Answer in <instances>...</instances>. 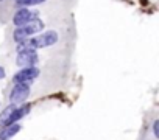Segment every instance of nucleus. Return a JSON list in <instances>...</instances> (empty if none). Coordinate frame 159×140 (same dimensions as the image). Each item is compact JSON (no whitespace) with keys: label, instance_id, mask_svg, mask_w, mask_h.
<instances>
[{"label":"nucleus","instance_id":"9b49d317","mask_svg":"<svg viewBox=\"0 0 159 140\" xmlns=\"http://www.w3.org/2000/svg\"><path fill=\"white\" fill-rule=\"evenodd\" d=\"M153 132H154L156 137H159V121H157V120L153 123Z\"/></svg>","mask_w":159,"mask_h":140},{"label":"nucleus","instance_id":"f03ea898","mask_svg":"<svg viewBox=\"0 0 159 140\" xmlns=\"http://www.w3.org/2000/svg\"><path fill=\"white\" fill-rule=\"evenodd\" d=\"M17 65L22 67V68H27V67H34V64L38 62V53L36 50L27 47V48H22L20 51H17V59H16Z\"/></svg>","mask_w":159,"mask_h":140},{"label":"nucleus","instance_id":"9d476101","mask_svg":"<svg viewBox=\"0 0 159 140\" xmlns=\"http://www.w3.org/2000/svg\"><path fill=\"white\" fill-rule=\"evenodd\" d=\"M16 2H17V5L27 7V5H38V3H42V2H45V0H16Z\"/></svg>","mask_w":159,"mask_h":140},{"label":"nucleus","instance_id":"7ed1b4c3","mask_svg":"<svg viewBox=\"0 0 159 140\" xmlns=\"http://www.w3.org/2000/svg\"><path fill=\"white\" fill-rule=\"evenodd\" d=\"M38 77H39V68L38 67H27V68H22L20 72H17L14 75V83L30 86V83Z\"/></svg>","mask_w":159,"mask_h":140},{"label":"nucleus","instance_id":"f8f14e48","mask_svg":"<svg viewBox=\"0 0 159 140\" xmlns=\"http://www.w3.org/2000/svg\"><path fill=\"white\" fill-rule=\"evenodd\" d=\"M5 78V70H3V67H0V80H3Z\"/></svg>","mask_w":159,"mask_h":140},{"label":"nucleus","instance_id":"39448f33","mask_svg":"<svg viewBox=\"0 0 159 140\" xmlns=\"http://www.w3.org/2000/svg\"><path fill=\"white\" fill-rule=\"evenodd\" d=\"M36 17H38V13H33V11H30V10H27V8H20V10L14 14L13 22H14V25L19 28V27H24V25H27L28 22L34 20Z\"/></svg>","mask_w":159,"mask_h":140},{"label":"nucleus","instance_id":"1a4fd4ad","mask_svg":"<svg viewBox=\"0 0 159 140\" xmlns=\"http://www.w3.org/2000/svg\"><path fill=\"white\" fill-rule=\"evenodd\" d=\"M13 37H14V41L16 42H25V41H28V36H27V33H25V30L22 28V27H19V28H16V31H14V34H13Z\"/></svg>","mask_w":159,"mask_h":140},{"label":"nucleus","instance_id":"0eeeda50","mask_svg":"<svg viewBox=\"0 0 159 140\" xmlns=\"http://www.w3.org/2000/svg\"><path fill=\"white\" fill-rule=\"evenodd\" d=\"M19 131H20V125H19V123L5 126V128H2V131H0V140H8V138H11L13 135H16Z\"/></svg>","mask_w":159,"mask_h":140},{"label":"nucleus","instance_id":"20e7f679","mask_svg":"<svg viewBox=\"0 0 159 140\" xmlns=\"http://www.w3.org/2000/svg\"><path fill=\"white\" fill-rule=\"evenodd\" d=\"M30 95V86L27 84H16L11 90V103L13 104H22Z\"/></svg>","mask_w":159,"mask_h":140},{"label":"nucleus","instance_id":"423d86ee","mask_svg":"<svg viewBox=\"0 0 159 140\" xmlns=\"http://www.w3.org/2000/svg\"><path fill=\"white\" fill-rule=\"evenodd\" d=\"M24 30H25V33H27V36H31V34H34V33H39L42 28H44V22L41 20V19H34V20H31V22H28L27 25H24L22 27Z\"/></svg>","mask_w":159,"mask_h":140},{"label":"nucleus","instance_id":"f257e3e1","mask_svg":"<svg viewBox=\"0 0 159 140\" xmlns=\"http://www.w3.org/2000/svg\"><path fill=\"white\" fill-rule=\"evenodd\" d=\"M58 33L56 31H47V33H42V34H38L31 39L27 41L28 47L36 50V48H44V47H50L53 44L58 42Z\"/></svg>","mask_w":159,"mask_h":140},{"label":"nucleus","instance_id":"6e6552de","mask_svg":"<svg viewBox=\"0 0 159 140\" xmlns=\"http://www.w3.org/2000/svg\"><path fill=\"white\" fill-rule=\"evenodd\" d=\"M16 107H17L16 104H11V106H8V107H5V109L2 111V114H0V128L8 126L10 118H11V115H13V112H14Z\"/></svg>","mask_w":159,"mask_h":140}]
</instances>
